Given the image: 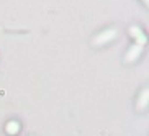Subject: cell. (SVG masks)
<instances>
[{
	"label": "cell",
	"instance_id": "7a4b0ae2",
	"mask_svg": "<svg viewBox=\"0 0 149 136\" xmlns=\"http://www.w3.org/2000/svg\"><path fill=\"white\" fill-rule=\"evenodd\" d=\"M128 33H130V36H131V38H134L136 40V44H138V46H144L146 43H148V38H146V35L144 33H143V30H141L139 27H130V31H128Z\"/></svg>",
	"mask_w": 149,
	"mask_h": 136
},
{
	"label": "cell",
	"instance_id": "3957f363",
	"mask_svg": "<svg viewBox=\"0 0 149 136\" xmlns=\"http://www.w3.org/2000/svg\"><path fill=\"white\" fill-rule=\"evenodd\" d=\"M143 54V46H138V44H131L128 48L126 54H125V62H134L138 57Z\"/></svg>",
	"mask_w": 149,
	"mask_h": 136
},
{
	"label": "cell",
	"instance_id": "277c9868",
	"mask_svg": "<svg viewBox=\"0 0 149 136\" xmlns=\"http://www.w3.org/2000/svg\"><path fill=\"white\" fill-rule=\"evenodd\" d=\"M148 102H149V90H148V89H144V90H141L139 97H138V100H136V110H138V112L146 110Z\"/></svg>",
	"mask_w": 149,
	"mask_h": 136
},
{
	"label": "cell",
	"instance_id": "5b68a950",
	"mask_svg": "<svg viewBox=\"0 0 149 136\" xmlns=\"http://www.w3.org/2000/svg\"><path fill=\"white\" fill-rule=\"evenodd\" d=\"M5 133L8 136H17L20 133V123L15 121V120H10L7 125H5Z\"/></svg>",
	"mask_w": 149,
	"mask_h": 136
},
{
	"label": "cell",
	"instance_id": "8992f818",
	"mask_svg": "<svg viewBox=\"0 0 149 136\" xmlns=\"http://www.w3.org/2000/svg\"><path fill=\"white\" fill-rule=\"evenodd\" d=\"M148 2H149V0H143V3H148Z\"/></svg>",
	"mask_w": 149,
	"mask_h": 136
},
{
	"label": "cell",
	"instance_id": "6da1fadb",
	"mask_svg": "<svg viewBox=\"0 0 149 136\" xmlns=\"http://www.w3.org/2000/svg\"><path fill=\"white\" fill-rule=\"evenodd\" d=\"M116 36H118V30L116 28H107V30L100 31L98 35H95L92 43H93V46H103V44H108L110 41H113Z\"/></svg>",
	"mask_w": 149,
	"mask_h": 136
}]
</instances>
